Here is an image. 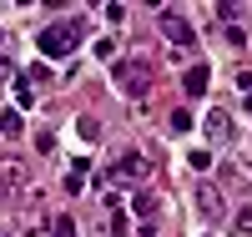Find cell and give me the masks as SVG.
I'll return each instance as SVG.
<instances>
[{
	"label": "cell",
	"mask_w": 252,
	"mask_h": 237,
	"mask_svg": "<svg viewBox=\"0 0 252 237\" xmlns=\"http://www.w3.org/2000/svg\"><path fill=\"white\" fill-rule=\"evenodd\" d=\"M35 46H40V56H71L76 46H81V20H61V26H46L35 35Z\"/></svg>",
	"instance_id": "obj_1"
},
{
	"label": "cell",
	"mask_w": 252,
	"mask_h": 237,
	"mask_svg": "<svg viewBox=\"0 0 252 237\" xmlns=\"http://www.w3.org/2000/svg\"><path fill=\"white\" fill-rule=\"evenodd\" d=\"M161 35L172 40V46H192V40H197L192 20H187L182 10H172V5H161Z\"/></svg>",
	"instance_id": "obj_2"
},
{
	"label": "cell",
	"mask_w": 252,
	"mask_h": 237,
	"mask_svg": "<svg viewBox=\"0 0 252 237\" xmlns=\"http://www.w3.org/2000/svg\"><path fill=\"white\" fill-rule=\"evenodd\" d=\"M111 81L121 86L126 96H141V91H146V61H116Z\"/></svg>",
	"instance_id": "obj_3"
},
{
	"label": "cell",
	"mask_w": 252,
	"mask_h": 237,
	"mask_svg": "<svg viewBox=\"0 0 252 237\" xmlns=\"http://www.w3.org/2000/svg\"><path fill=\"white\" fill-rule=\"evenodd\" d=\"M31 182V171H26V162H20L15 152H0V187H10V192H20Z\"/></svg>",
	"instance_id": "obj_4"
},
{
	"label": "cell",
	"mask_w": 252,
	"mask_h": 237,
	"mask_svg": "<svg viewBox=\"0 0 252 237\" xmlns=\"http://www.w3.org/2000/svg\"><path fill=\"white\" fill-rule=\"evenodd\" d=\"M146 171H152V162H146L141 152H126V157L116 162V171H111V177H116V182H141Z\"/></svg>",
	"instance_id": "obj_5"
},
{
	"label": "cell",
	"mask_w": 252,
	"mask_h": 237,
	"mask_svg": "<svg viewBox=\"0 0 252 237\" xmlns=\"http://www.w3.org/2000/svg\"><path fill=\"white\" fill-rule=\"evenodd\" d=\"M207 86H212V76H207V66H192V71L182 76V91H187V96H207Z\"/></svg>",
	"instance_id": "obj_6"
},
{
	"label": "cell",
	"mask_w": 252,
	"mask_h": 237,
	"mask_svg": "<svg viewBox=\"0 0 252 237\" xmlns=\"http://www.w3.org/2000/svg\"><path fill=\"white\" fill-rule=\"evenodd\" d=\"M197 207L207 212V217H222V192H217V187H202V192H197Z\"/></svg>",
	"instance_id": "obj_7"
},
{
	"label": "cell",
	"mask_w": 252,
	"mask_h": 237,
	"mask_svg": "<svg viewBox=\"0 0 252 237\" xmlns=\"http://www.w3.org/2000/svg\"><path fill=\"white\" fill-rule=\"evenodd\" d=\"M207 136H212V141H227V136H232V121H227V111H212V116H207Z\"/></svg>",
	"instance_id": "obj_8"
},
{
	"label": "cell",
	"mask_w": 252,
	"mask_h": 237,
	"mask_svg": "<svg viewBox=\"0 0 252 237\" xmlns=\"http://www.w3.org/2000/svg\"><path fill=\"white\" fill-rule=\"evenodd\" d=\"M131 212L152 222V217H157V197H152V192H136V197H131Z\"/></svg>",
	"instance_id": "obj_9"
},
{
	"label": "cell",
	"mask_w": 252,
	"mask_h": 237,
	"mask_svg": "<svg viewBox=\"0 0 252 237\" xmlns=\"http://www.w3.org/2000/svg\"><path fill=\"white\" fill-rule=\"evenodd\" d=\"M217 20H222V26H227V20H242V5H232V0H217Z\"/></svg>",
	"instance_id": "obj_10"
},
{
	"label": "cell",
	"mask_w": 252,
	"mask_h": 237,
	"mask_svg": "<svg viewBox=\"0 0 252 237\" xmlns=\"http://www.w3.org/2000/svg\"><path fill=\"white\" fill-rule=\"evenodd\" d=\"M0 132H5V136H20V111H0Z\"/></svg>",
	"instance_id": "obj_11"
},
{
	"label": "cell",
	"mask_w": 252,
	"mask_h": 237,
	"mask_svg": "<svg viewBox=\"0 0 252 237\" xmlns=\"http://www.w3.org/2000/svg\"><path fill=\"white\" fill-rule=\"evenodd\" d=\"M51 237H76V222H71V217H56V222H51Z\"/></svg>",
	"instance_id": "obj_12"
},
{
	"label": "cell",
	"mask_w": 252,
	"mask_h": 237,
	"mask_svg": "<svg viewBox=\"0 0 252 237\" xmlns=\"http://www.w3.org/2000/svg\"><path fill=\"white\" fill-rule=\"evenodd\" d=\"M227 40H232V46H242V40H247V26H242V20H227Z\"/></svg>",
	"instance_id": "obj_13"
},
{
	"label": "cell",
	"mask_w": 252,
	"mask_h": 237,
	"mask_svg": "<svg viewBox=\"0 0 252 237\" xmlns=\"http://www.w3.org/2000/svg\"><path fill=\"white\" fill-rule=\"evenodd\" d=\"M15 101H20V111H26V106H31V81H26V76L15 81Z\"/></svg>",
	"instance_id": "obj_14"
},
{
	"label": "cell",
	"mask_w": 252,
	"mask_h": 237,
	"mask_svg": "<svg viewBox=\"0 0 252 237\" xmlns=\"http://www.w3.org/2000/svg\"><path fill=\"white\" fill-rule=\"evenodd\" d=\"M172 132H192V111H172Z\"/></svg>",
	"instance_id": "obj_15"
},
{
	"label": "cell",
	"mask_w": 252,
	"mask_h": 237,
	"mask_svg": "<svg viewBox=\"0 0 252 237\" xmlns=\"http://www.w3.org/2000/svg\"><path fill=\"white\" fill-rule=\"evenodd\" d=\"M237 232H242V237H252V207H242V212H237Z\"/></svg>",
	"instance_id": "obj_16"
},
{
	"label": "cell",
	"mask_w": 252,
	"mask_h": 237,
	"mask_svg": "<svg viewBox=\"0 0 252 237\" xmlns=\"http://www.w3.org/2000/svg\"><path fill=\"white\" fill-rule=\"evenodd\" d=\"M35 146L40 152H56V132H35Z\"/></svg>",
	"instance_id": "obj_17"
},
{
	"label": "cell",
	"mask_w": 252,
	"mask_h": 237,
	"mask_svg": "<svg viewBox=\"0 0 252 237\" xmlns=\"http://www.w3.org/2000/svg\"><path fill=\"white\" fill-rule=\"evenodd\" d=\"M111 232H116V237H121V232H126V212H121V207H116V212H111Z\"/></svg>",
	"instance_id": "obj_18"
},
{
	"label": "cell",
	"mask_w": 252,
	"mask_h": 237,
	"mask_svg": "<svg viewBox=\"0 0 252 237\" xmlns=\"http://www.w3.org/2000/svg\"><path fill=\"white\" fill-rule=\"evenodd\" d=\"M10 76H15V66H10L5 56H0V81H10Z\"/></svg>",
	"instance_id": "obj_19"
},
{
	"label": "cell",
	"mask_w": 252,
	"mask_h": 237,
	"mask_svg": "<svg viewBox=\"0 0 252 237\" xmlns=\"http://www.w3.org/2000/svg\"><path fill=\"white\" fill-rule=\"evenodd\" d=\"M247 111H252V91H247Z\"/></svg>",
	"instance_id": "obj_20"
}]
</instances>
